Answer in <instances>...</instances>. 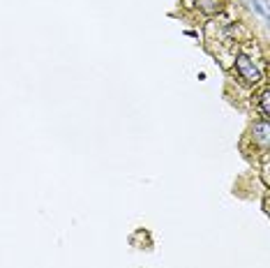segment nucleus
I'll list each match as a JSON object with an SVG mask.
<instances>
[{"label":"nucleus","instance_id":"obj_1","mask_svg":"<svg viewBox=\"0 0 270 268\" xmlns=\"http://www.w3.org/2000/svg\"><path fill=\"white\" fill-rule=\"evenodd\" d=\"M235 72H238V79L247 83V86H259L263 81V72L256 65V60H252L247 54H238L235 56Z\"/></svg>","mask_w":270,"mask_h":268},{"label":"nucleus","instance_id":"obj_2","mask_svg":"<svg viewBox=\"0 0 270 268\" xmlns=\"http://www.w3.org/2000/svg\"><path fill=\"white\" fill-rule=\"evenodd\" d=\"M250 136H252L254 141L261 146L263 153H268V143H270V123L268 120H254L252 127H250Z\"/></svg>","mask_w":270,"mask_h":268},{"label":"nucleus","instance_id":"obj_3","mask_svg":"<svg viewBox=\"0 0 270 268\" xmlns=\"http://www.w3.org/2000/svg\"><path fill=\"white\" fill-rule=\"evenodd\" d=\"M194 5L203 14H217L219 9H222V0H196Z\"/></svg>","mask_w":270,"mask_h":268},{"label":"nucleus","instance_id":"obj_4","mask_svg":"<svg viewBox=\"0 0 270 268\" xmlns=\"http://www.w3.org/2000/svg\"><path fill=\"white\" fill-rule=\"evenodd\" d=\"M259 109H261L263 120H268L270 118V90L268 88H263L261 95H259Z\"/></svg>","mask_w":270,"mask_h":268},{"label":"nucleus","instance_id":"obj_5","mask_svg":"<svg viewBox=\"0 0 270 268\" xmlns=\"http://www.w3.org/2000/svg\"><path fill=\"white\" fill-rule=\"evenodd\" d=\"M252 7L256 9V12H259L261 17H268V9L263 7V2H261V0H252Z\"/></svg>","mask_w":270,"mask_h":268}]
</instances>
